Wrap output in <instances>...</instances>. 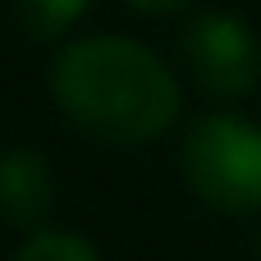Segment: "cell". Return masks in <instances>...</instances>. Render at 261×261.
<instances>
[{
    "label": "cell",
    "instance_id": "obj_6",
    "mask_svg": "<svg viewBox=\"0 0 261 261\" xmlns=\"http://www.w3.org/2000/svg\"><path fill=\"white\" fill-rule=\"evenodd\" d=\"M14 261H101V257L92 252L87 239H78V234H69V229H37V234L18 248Z\"/></svg>",
    "mask_w": 261,
    "mask_h": 261
},
{
    "label": "cell",
    "instance_id": "obj_4",
    "mask_svg": "<svg viewBox=\"0 0 261 261\" xmlns=\"http://www.w3.org/2000/svg\"><path fill=\"white\" fill-rule=\"evenodd\" d=\"M55 202V174L37 147L0 151V216L18 229H37Z\"/></svg>",
    "mask_w": 261,
    "mask_h": 261
},
{
    "label": "cell",
    "instance_id": "obj_5",
    "mask_svg": "<svg viewBox=\"0 0 261 261\" xmlns=\"http://www.w3.org/2000/svg\"><path fill=\"white\" fill-rule=\"evenodd\" d=\"M87 0H18V18L37 41H50L60 32H69L83 18Z\"/></svg>",
    "mask_w": 261,
    "mask_h": 261
},
{
    "label": "cell",
    "instance_id": "obj_7",
    "mask_svg": "<svg viewBox=\"0 0 261 261\" xmlns=\"http://www.w3.org/2000/svg\"><path fill=\"white\" fill-rule=\"evenodd\" d=\"M133 9H147V14H170V9H184L188 0H128Z\"/></svg>",
    "mask_w": 261,
    "mask_h": 261
},
{
    "label": "cell",
    "instance_id": "obj_2",
    "mask_svg": "<svg viewBox=\"0 0 261 261\" xmlns=\"http://www.w3.org/2000/svg\"><path fill=\"white\" fill-rule=\"evenodd\" d=\"M184 174L225 216L261 211V128L239 115H202L184 138Z\"/></svg>",
    "mask_w": 261,
    "mask_h": 261
},
{
    "label": "cell",
    "instance_id": "obj_1",
    "mask_svg": "<svg viewBox=\"0 0 261 261\" xmlns=\"http://www.w3.org/2000/svg\"><path fill=\"white\" fill-rule=\"evenodd\" d=\"M55 106L101 142H151L179 115V87L161 55L128 37L69 41L50 64Z\"/></svg>",
    "mask_w": 261,
    "mask_h": 261
},
{
    "label": "cell",
    "instance_id": "obj_3",
    "mask_svg": "<svg viewBox=\"0 0 261 261\" xmlns=\"http://www.w3.org/2000/svg\"><path fill=\"white\" fill-rule=\"evenodd\" d=\"M188 64L216 96H248L261 78V46L252 28L234 14H202L188 28Z\"/></svg>",
    "mask_w": 261,
    "mask_h": 261
}]
</instances>
